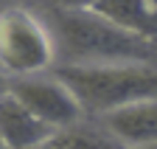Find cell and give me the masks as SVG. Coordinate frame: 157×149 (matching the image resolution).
<instances>
[{
	"instance_id": "cell-7",
	"label": "cell",
	"mask_w": 157,
	"mask_h": 149,
	"mask_svg": "<svg viewBox=\"0 0 157 149\" xmlns=\"http://www.w3.org/2000/svg\"><path fill=\"white\" fill-rule=\"evenodd\" d=\"M93 11L151 45L157 42V0H98Z\"/></svg>"
},
{
	"instance_id": "cell-4",
	"label": "cell",
	"mask_w": 157,
	"mask_h": 149,
	"mask_svg": "<svg viewBox=\"0 0 157 149\" xmlns=\"http://www.w3.org/2000/svg\"><path fill=\"white\" fill-rule=\"evenodd\" d=\"M9 93L17 96L34 116H39L45 124H51L56 132L73 129L84 116V107L78 101V96L53 70L51 73L45 70V73H34V76L11 79Z\"/></svg>"
},
{
	"instance_id": "cell-13",
	"label": "cell",
	"mask_w": 157,
	"mask_h": 149,
	"mask_svg": "<svg viewBox=\"0 0 157 149\" xmlns=\"http://www.w3.org/2000/svg\"><path fill=\"white\" fill-rule=\"evenodd\" d=\"M0 149H6V143H3V135H0Z\"/></svg>"
},
{
	"instance_id": "cell-5",
	"label": "cell",
	"mask_w": 157,
	"mask_h": 149,
	"mask_svg": "<svg viewBox=\"0 0 157 149\" xmlns=\"http://www.w3.org/2000/svg\"><path fill=\"white\" fill-rule=\"evenodd\" d=\"M107 135L124 146L157 143V99H143L101 116Z\"/></svg>"
},
{
	"instance_id": "cell-6",
	"label": "cell",
	"mask_w": 157,
	"mask_h": 149,
	"mask_svg": "<svg viewBox=\"0 0 157 149\" xmlns=\"http://www.w3.org/2000/svg\"><path fill=\"white\" fill-rule=\"evenodd\" d=\"M0 135L6 149H34L59 132L39 116H34L17 96L6 93L0 99Z\"/></svg>"
},
{
	"instance_id": "cell-2",
	"label": "cell",
	"mask_w": 157,
	"mask_h": 149,
	"mask_svg": "<svg viewBox=\"0 0 157 149\" xmlns=\"http://www.w3.org/2000/svg\"><path fill=\"white\" fill-rule=\"evenodd\" d=\"M78 96L84 113L107 116L126 104L157 99V68L151 62H95L53 68Z\"/></svg>"
},
{
	"instance_id": "cell-10",
	"label": "cell",
	"mask_w": 157,
	"mask_h": 149,
	"mask_svg": "<svg viewBox=\"0 0 157 149\" xmlns=\"http://www.w3.org/2000/svg\"><path fill=\"white\" fill-rule=\"evenodd\" d=\"M34 149H65V141H62V132L59 135H53L51 141H45V143H39V146H34Z\"/></svg>"
},
{
	"instance_id": "cell-3",
	"label": "cell",
	"mask_w": 157,
	"mask_h": 149,
	"mask_svg": "<svg viewBox=\"0 0 157 149\" xmlns=\"http://www.w3.org/2000/svg\"><path fill=\"white\" fill-rule=\"evenodd\" d=\"M56 37L34 11L3 9L0 11V73L9 79L45 73L56 62Z\"/></svg>"
},
{
	"instance_id": "cell-8",
	"label": "cell",
	"mask_w": 157,
	"mask_h": 149,
	"mask_svg": "<svg viewBox=\"0 0 157 149\" xmlns=\"http://www.w3.org/2000/svg\"><path fill=\"white\" fill-rule=\"evenodd\" d=\"M62 141H65V149H112V138L84 132V129H65Z\"/></svg>"
},
{
	"instance_id": "cell-11",
	"label": "cell",
	"mask_w": 157,
	"mask_h": 149,
	"mask_svg": "<svg viewBox=\"0 0 157 149\" xmlns=\"http://www.w3.org/2000/svg\"><path fill=\"white\" fill-rule=\"evenodd\" d=\"M9 87H11V79L6 76V73H0V99H3L6 93H9Z\"/></svg>"
},
{
	"instance_id": "cell-12",
	"label": "cell",
	"mask_w": 157,
	"mask_h": 149,
	"mask_svg": "<svg viewBox=\"0 0 157 149\" xmlns=\"http://www.w3.org/2000/svg\"><path fill=\"white\" fill-rule=\"evenodd\" d=\"M112 149H157V143H149V146H124V143H115L112 141Z\"/></svg>"
},
{
	"instance_id": "cell-9",
	"label": "cell",
	"mask_w": 157,
	"mask_h": 149,
	"mask_svg": "<svg viewBox=\"0 0 157 149\" xmlns=\"http://www.w3.org/2000/svg\"><path fill=\"white\" fill-rule=\"evenodd\" d=\"M48 11H90L98 6V0H42Z\"/></svg>"
},
{
	"instance_id": "cell-1",
	"label": "cell",
	"mask_w": 157,
	"mask_h": 149,
	"mask_svg": "<svg viewBox=\"0 0 157 149\" xmlns=\"http://www.w3.org/2000/svg\"><path fill=\"white\" fill-rule=\"evenodd\" d=\"M51 28L67 65L151 62L154 45L109 23L98 11H51Z\"/></svg>"
}]
</instances>
